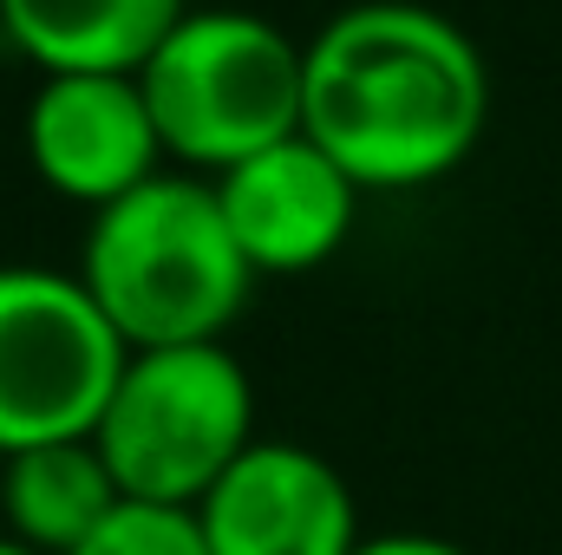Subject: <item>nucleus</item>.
Returning a JSON list of instances; mask_svg holds the SVG:
<instances>
[{"instance_id":"9","label":"nucleus","mask_w":562,"mask_h":555,"mask_svg":"<svg viewBox=\"0 0 562 555\" xmlns=\"http://www.w3.org/2000/svg\"><path fill=\"white\" fill-rule=\"evenodd\" d=\"M190 0H0V33L53 72H132L164 46Z\"/></svg>"},{"instance_id":"6","label":"nucleus","mask_w":562,"mask_h":555,"mask_svg":"<svg viewBox=\"0 0 562 555\" xmlns=\"http://www.w3.org/2000/svg\"><path fill=\"white\" fill-rule=\"evenodd\" d=\"M210 555H353L360 510L347 477L288 438H256L196 503Z\"/></svg>"},{"instance_id":"12","label":"nucleus","mask_w":562,"mask_h":555,"mask_svg":"<svg viewBox=\"0 0 562 555\" xmlns=\"http://www.w3.org/2000/svg\"><path fill=\"white\" fill-rule=\"evenodd\" d=\"M353 555H471V550H458L431 530H380V536H360Z\"/></svg>"},{"instance_id":"8","label":"nucleus","mask_w":562,"mask_h":555,"mask_svg":"<svg viewBox=\"0 0 562 555\" xmlns=\"http://www.w3.org/2000/svg\"><path fill=\"white\" fill-rule=\"evenodd\" d=\"M26 157L59 196L105 209L157 177L164 144L132 72H53L26 99Z\"/></svg>"},{"instance_id":"13","label":"nucleus","mask_w":562,"mask_h":555,"mask_svg":"<svg viewBox=\"0 0 562 555\" xmlns=\"http://www.w3.org/2000/svg\"><path fill=\"white\" fill-rule=\"evenodd\" d=\"M0 555H33L26 543H13V536H0Z\"/></svg>"},{"instance_id":"11","label":"nucleus","mask_w":562,"mask_h":555,"mask_svg":"<svg viewBox=\"0 0 562 555\" xmlns=\"http://www.w3.org/2000/svg\"><path fill=\"white\" fill-rule=\"evenodd\" d=\"M72 555H210L196 510H157V503H119Z\"/></svg>"},{"instance_id":"10","label":"nucleus","mask_w":562,"mask_h":555,"mask_svg":"<svg viewBox=\"0 0 562 555\" xmlns=\"http://www.w3.org/2000/svg\"><path fill=\"white\" fill-rule=\"evenodd\" d=\"M119 503L125 497L92 438L0 457V523H7L0 536L26 543L33 555H72Z\"/></svg>"},{"instance_id":"3","label":"nucleus","mask_w":562,"mask_h":555,"mask_svg":"<svg viewBox=\"0 0 562 555\" xmlns=\"http://www.w3.org/2000/svg\"><path fill=\"white\" fill-rule=\"evenodd\" d=\"M138 86L164 157L210 177L301 132V46L249 7H190Z\"/></svg>"},{"instance_id":"4","label":"nucleus","mask_w":562,"mask_h":555,"mask_svg":"<svg viewBox=\"0 0 562 555\" xmlns=\"http://www.w3.org/2000/svg\"><path fill=\"white\" fill-rule=\"evenodd\" d=\"M92 444L125 503L196 510L256 444V386L223 340L144 347L125 360Z\"/></svg>"},{"instance_id":"2","label":"nucleus","mask_w":562,"mask_h":555,"mask_svg":"<svg viewBox=\"0 0 562 555\" xmlns=\"http://www.w3.org/2000/svg\"><path fill=\"white\" fill-rule=\"evenodd\" d=\"M79 281L119 327V340L144 353V347L223 340L256 287V269L243 262L216 209V190L203 177L157 170L119 203L92 209Z\"/></svg>"},{"instance_id":"7","label":"nucleus","mask_w":562,"mask_h":555,"mask_svg":"<svg viewBox=\"0 0 562 555\" xmlns=\"http://www.w3.org/2000/svg\"><path fill=\"white\" fill-rule=\"evenodd\" d=\"M210 190H216V209L256 275L321 269L327 256H340V242L353 236V216H360V183L301 132L243 157Z\"/></svg>"},{"instance_id":"5","label":"nucleus","mask_w":562,"mask_h":555,"mask_svg":"<svg viewBox=\"0 0 562 555\" xmlns=\"http://www.w3.org/2000/svg\"><path fill=\"white\" fill-rule=\"evenodd\" d=\"M132 347L79 275L0 269V457L92 438Z\"/></svg>"},{"instance_id":"14","label":"nucleus","mask_w":562,"mask_h":555,"mask_svg":"<svg viewBox=\"0 0 562 555\" xmlns=\"http://www.w3.org/2000/svg\"><path fill=\"white\" fill-rule=\"evenodd\" d=\"M203 7H236V0H203Z\"/></svg>"},{"instance_id":"1","label":"nucleus","mask_w":562,"mask_h":555,"mask_svg":"<svg viewBox=\"0 0 562 555\" xmlns=\"http://www.w3.org/2000/svg\"><path fill=\"white\" fill-rule=\"evenodd\" d=\"M491 118V72L471 33L413 0H360L301 46V138L360 190L451 177Z\"/></svg>"}]
</instances>
